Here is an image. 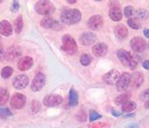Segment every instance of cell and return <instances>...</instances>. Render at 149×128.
<instances>
[{
    "label": "cell",
    "instance_id": "6da1fadb",
    "mask_svg": "<svg viewBox=\"0 0 149 128\" xmlns=\"http://www.w3.org/2000/svg\"><path fill=\"white\" fill-rule=\"evenodd\" d=\"M81 14L78 9H67L64 10L61 14L62 23L66 25H74L81 21Z\"/></svg>",
    "mask_w": 149,
    "mask_h": 128
},
{
    "label": "cell",
    "instance_id": "7a4b0ae2",
    "mask_svg": "<svg viewBox=\"0 0 149 128\" xmlns=\"http://www.w3.org/2000/svg\"><path fill=\"white\" fill-rule=\"evenodd\" d=\"M117 58H118L119 61H120L124 66L128 67L129 69L134 70L136 67V64H137V63L134 60V58L131 56L130 53L127 52V51L123 49L118 50L117 51Z\"/></svg>",
    "mask_w": 149,
    "mask_h": 128
},
{
    "label": "cell",
    "instance_id": "3957f363",
    "mask_svg": "<svg viewBox=\"0 0 149 128\" xmlns=\"http://www.w3.org/2000/svg\"><path fill=\"white\" fill-rule=\"evenodd\" d=\"M62 50L69 55H74L78 51V46L72 36L65 35L62 39Z\"/></svg>",
    "mask_w": 149,
    "mask_h": 128
},
{
    "label": "cell",
    "instance_id": "277c9868",
    "mask_svg": "<svg viewBox=\"0 0 149 128\" xmlns=\"http://www.w3.org/2000/svg\"><path fill=\"white\" fill-rule=\"evenodd\" d=\"M35 9L37 13L48 16L55 11V6L51 1H38L35 5Z\"/></svg>",
    "mask_w": 149,
    "mask_h": 128
},
{
    "label": "cell",
    "instance_id": "5b68a950",
    "mask_svg": "<svg viewBox=\"0 0 149 128\" xmlns=\"http://www.w3.org/2000/svg\"><path fill=\"white\" fill-rule=\"evenodd\" d=\"M130 81H131L130 74H128V72H123V74H120L118 81H117L116 84H115V86H116V89L118 91H124L129 86Z\"/></svg>",
    "mask_w": 149,
    "mask_h": 128
},
{
    "label": "cell",
    "instance_id": "8992f818",
    "mask_svg": "<svg viewBox=\"0 0 149 128\" xmlns=\"http://www.w3.org/2000/svg\"><path fill=\"white\" fill-rule=\"evenodd\" d=\"M26 103V96L22 93H14L10 98V104L15 109H21Z\"/></svg>",
    "mask_w": 149,
    "mask_h": 128
},
{
    "label": "cell",
    "instance_id": "52a82bcc",
    "mask_svg": "<svg viewBox=\"0 0 149 128\" xmlns=\"http://www.w3.org/2000/svg\"><path fill=\"white\" fill-rule=\"evenodd\" d=\"M45 83H46V77H45V74H42V72H38V74H36L35 78L32 81L31 89L33 91H39L45 86Z\"/></svg>",
    "mask_w": 149,
    "mask_h": 128
},
{
    "label": "cell",
    "instance_id": "ba28073f",
    "mask_svg": "<svg viewBox=\"0 0 149 128\" xmlns=\"http://www.w3.org/2000/svg\"><path fill=\"white\" fill-rule=\"evenodd\" d=\"M63 101V97L59 95H49L43 100V103L48 107H54L59 104H61Z\"/></svg>",
    "mask_w": 149,
    "mask_h": 128
},
{
    "label": "cell",
    "instance_id": "9c48e42d",
    "mask_svg": "<svg viewBox=\"0 0 149 128\" xmlns=\"http://www.w3.org/2000/svg\"><path fill=\"white\" fill-rule=\"evenodd\" d=\"M130 47L131 49L136 53H142L146 49V43L142 38L135 37L130 41Z\"/></svg>",
    "mask_w": 149,
    "mask_h": 128
},
{
    "label": "cell",
    "instance_id": "30bf717a",
    "mask_svg": "<svg viewBox=\"0 0 149 128\" xmlns=\"http://www.w3.org/2000/svg\"><path fill=\"white\" fill-rule=\"evenodd\" d=\"M21 57V49L18 46H11L5 52V59L8 61H14Z\"/></svg>",
    "mask_w": 149,
    "mask_h": 128
},
{
    "label": "cell",
    "instance_id": "8fae6325",
    "mask_svg": "<svg viewBox=\"0 0 149 128\" xmlns=\"http://www.w3.org/2000/svg\"><path fill=\"white\" fill-rule=\"evenodd\" d=\"M103 25V20L102 17L100 15H93L90 18L88 22V26L90 29H92L93 31L100 30Z\"/></svg>",
    "mask_w": 149,
    "mask_h": 128
},
{
    "label": "cell",
    "instance_id": "7c38bea8",
    "mask_svg": "<svg viewBox=\"0 0 149 128\" xmlns=\"http://www.w3.org/2000/svg\"><path fill=\"white\" fill-rule=\"evenodd\" d=\"M119 77H120L119 72L116 71V70H112V71L109 72L107 74H105L104 76H103V81H104L107 84L113 86V84H116Z\"/></svg>",
    "mask_w": 149,
    "mask_h": 128
},
{
    "label": "cell",
    "instance_id": "4fadbf2b",
    "mask_svg": "<svg viewBox=\"0 0 149 128\" xmlns=\"http://www.w3.org/2000/svg\"><path fill=\"white\" fill-rule=\"evenodd\" d=\"M29 79L26 74H19L13 81V86L16 89H23L28 86Z\"/></svg>",
    "mask_w": 149,
    "mask_h": 128
},
{
    "label": "cell",
    "instance_id": "5bb4252c",
    "mask_svg": "<svg viewBox=\"0 0 149 128\" xmlns=\"http://www.w3.org/2000/svg\"><path fill=\"white\" fill-rule=\"evenodd\" d=\"M95 40H97V36L92 32H86L81 34V36L80 37V42L84 46L93 45L95 42Z\"/></svg>",
    "mask_w": 149,
    "mask_h": 128
},
{
    "label": "cell",
    "instance_id": "9a60e30c",
    "mask_svg": "<svg viewBox=\"0 0 149 128\" xmlns=\"http://www.w3.org/2000/svg\"><path fill=\"white\" fill-rule=\"evenodd\" d=\"M109 17L113 21H120L122 18V13L119 8L118 4L111 3V6L109 8Z\"/></svg>",
    "mask_w": 149,
    "mask_h": 128
},
{
    "label": "cell",
    "instance_id": "2e32d148",
    "mask_svg": "<svg viewBox=\"0 0 149 128\" xmlns=\"http://www.w3.org/2000/svg\"><path fill=\"white\" fill-rule=\"evenodd\" d=\"M18 69L20 71H27L33 66V59L31 57H24L21 58L18 62Z\"/></svg>",
    "mask_w": 149,
    "mask_h": 128
},
{
    "label": "cell",
    "instance_id": "e0dca14e",
    "mask_svg": "<svg viewBox=\"0 0 149 128\" xmlns=\"http://www.w3.org/2000/svg\"><path fill=\"white\" fill-rule=\"evenodd\" d=\"M93 53L95 57H103L107 53V46L104 43H98L93 46Z\"/></svg>",
    "mask_w": 149,
    "mask_h": 128
},
{
    "label": "cell",
    "instance_id": "ac0fdd59",
    "mask_svg": "<svg viewBox=\"0 0 149 128\" xmlns=\"http://www.w3.org/2000/svg\"><path fill=\"white\" fill-rule=\"evenodd\" d=\"M13 32V29H12L11 24L6 20H2L0 22V34L5 37H9Z\"/></svg>",
    "mask_w": 149,
    "mask_h": 128
},
{
    "label": "cell",
    "instance_id": "d6986e66",
    "mask_svg": "<svg viewBox=\"0 0 149 128\" xmlns=\"http://www.w3.org/2000/svg\"><path fill=\"white\" fill-rule=\"evenodd\" d=\"M114 33H115V36H116L118 39L124 40L127 37V35H128V30H127V28L124 25L119 24V25H117L116 27H115Z\"/></svg>",
    "mask_w": 149,
    "mask_h": 128
},
{
    "label": "cell",
    "instance_id": "ffe728a7",
    "mask_svg": "<svg viewBox=\"0 0 149 128\" xmlns=\"http://www.w3.org/2000/svg\"><path fill=\"white\" fill-rule=\"evenodd\" d=\"M131 84L133 88H138L143 83V74L141 72H134L131 76Z\"/></svg>",
    "mask_w": 149,
    "mask_h": 128
},
{
    "label": "cell",
    "instance_id": "44dd1931",
    "mask_svg": "<svg viewBox=\"0 0 149 128\" xmlns=\"http://www.w3.org/2000/svg\"><path fill=\"white\" fill-rule=\"evenodd\" d=\"M79 102V95L78 93L74 90V88L70 89V93H69V103L71 106H76Z\"/></svg>",
    "mask_w": 149,
    "mask_h": 128
},
{
    "label": "cell",
    "instance_id": "7402d4cb",
    "mask_svg": "<svg viewBox=\"0 0 149 128\" xmlns=\"http://www.w3.org/2000/svg\"><path fill=\"white\" fill-rule=\"evenodd\" d=\"M55 25H57L56 21L52 19L51 17H45L41 21V26L44 28H54Z\"/></svg>",
    "mask_w": 149,
    "mask_h": 128
},
{
    "label": "cell",
    "instance_id": "603a6c76",
    "mask_svg": "<svg viewBox=\"0 0 149 128\" xmlns=\"http://www.w3.org/2000/svg\"><path fill=\"white\" fill-rule=\"evenodd\" d=\"M129 98H130V93H122V95H118L116 98H115L114 102H115V104H116V105H122V104H124L126 101H128Z\"/></svg>",
    "mask_w": 149,
    "mask_h": 128
},
{
    "label": "cell",
    "instance_id": "cb8c5ba5",
    "mask_svg": "<svg viewBox=\"0 0 149 128\" xmlns=\"http://www.w3.org/2000/svg\"><path fill=\"white\" fill-rule=\"evenodd\" d=\"M9 99V91L6 88H0V105H5Z\"/></svg>",
    "mask_w": 149,
    "mask_h": 128
},
{
    "label": "cell",
    "instance_id": "d4e9b609",
    "mask_svg": "<svg viewBox=\"0 0 149 128\" xmlns=\"http://www.w3.org/2000/svg\"><path fill=\"white\" fill-rule=\"evenodd\" d=\"M136 108V103L133 102V101H126L124 104H122L121 106V110L123 112H131L133 111L134 109Z\"/></svg>",
    "mask_w": 149,
    "mask_h": 128
},
{
    "label": "cell",
    "instance_id": "484cf974",
    "mask_svg": "<svg viewBox=\"0 0 149 128\" xmlns=\"http://www.w3.org/2000/svg\"><path fill=\"white\" fill-rule=\"evenodd\" d=\"M14 28H15V32L19 34L22 31L23 29V19L22 16L17 17V19L15 20V23H14Z\"/></svg>",
    "mask_w": 149,
    "mask_h": 128
},
{
    "label": "cell",
    "instance_id": "4316f807",
    "mask_svg": "<svg viewBox=\"0 0 149 128\" xmlns=\"http://www.w3.org/2000/svg\"><path fill=\"white\" fill-rule=\"evenodd\" d=\"M12 74H13V69H12L11 67H3L1 71V77L3 79L10 78Z\"/></svg>",
    "mask_w": 149,
    "mask_h": 128
},
{
    "label": "cell",
    "instance_id": "83f0119b",
    "mask_svg": "<svg viewBox=\"0 0 149 128\" xmlns=\"http://www.w3.org/2000/svg\"><path fill=\"white\" fill-rule=\"evenodd\" d=\"M80 62L83 66H88L92 62V58H91L90 55L88 54H84L81 56V59H80Z\"/></svg>",
    "mask_w": 149,
    "mask_h": 128
},
{
    "label": "cell",
    "instance_id": "f1b7e54d",
    "mask_svg": "<svg viewBox=\"0 0 149 128\" xmlns=\"http://www.w3.org/2000/svg\"><path fill=\"white\" fill-rule=\"evenodd\" d=\"M136 16H137V18H139V19L145 20V19L148 18L149 12L146 10V9H139V10L136 11Z\"/></svg>",
    "mask_w": 149,
    "mask_h": 128
},
{
    "label": "cell",
    "instance_id": "f546056e",
    "mask_svg": "<svg viewBox=\"0 0 149 128\" xmlns=\"http://www.w3.org/2000/svg\"><path fill=\"white\" fill-rule=\"evenodd\" d=\"M127 24H128V26H130V27L133 28V29H138L139 27H140V24H139L138 20L135 18L129 19V20L127 21Z\"/></svg>",
    "mask_w": 149,
    "mask_h": 128
},
{
    "label": "cell",
    "instance_id": "4dcf8cb0",
    "mask_svg": "<svg viewBox=\"0 0 149 128\" xmlns=\"http://www.w3.org/2000/svg\"><path fill=\"white\" fill-rule=\"evenodd\" d=\"M100 118H102V115L98 114L97 111H95V110H91L90 111V121H95V120L100 119Z\"/></svg>",
    "mask_w": 149,
    "mask_h": 128
},
{
    "label": "cell",
    "instance_id": "1f68e13d",
    "mask_svg": "<svg viewBox=\"0 0 149 128\" xmlns=\"http://www.w3.org/2000/svg\"><path fill=\"white\" fill-rule=\"evenodd\" d=\"M40 109H41L40 102H39V101H37V100H34L32 102V106H31V110H32V112L37 113Z\"/></svg>",
    "mask_w": 149,
    "mask_h": 128
},
{
    "label": "cell",
    "instance_id": "d6a6232c",
    "mask_svg": "<svg viewBox=\"0 0 149 128\" xmlns=\"http://www.w3.org/2000/svg\"><path fill=\"white\" fill-rule=\"evenodd\" d=\"M133 12H134V9L132 6H126L125 9H124V15L127 18H130V17L133 15Z\"/></svg>",
    "mask_w": 149,
    "mask_h": 128
},
{
    "label": "cell",
    "instance_id": "836d02e7",
    "mask_svg": "<svg viewBox=\"0 0 149 128\" xmlns=\"http://www.w3.org/2000/svg\"><path fill=\"white\" fill-rule=\"evenodd\" d=\"M0 116L2 117L12 116V113L8 108H0Z\"/></svg>",
    "mask_w": 149,
    "mask_h": 128
},
{
    "label": "cell",
    "instance_id": "e575fe53",
    "mask_svg": "<svg viewBox=\"0 0 149 128\" xmlns=\"http://www.w3.org/2000/svg\"><path fill=\"white\" fill-rule=\"evenodd\" d=\"M109 127V124H107V123H95V124H92L88 126V128H107Z\"/></svg>",
    "mask_w": 149,
    "mask_h": 128
},
{
    "label": "cell",
    "instance_id": "d590c367",
    "mask_svg": "<svg viewBox=\"0 0 149 128\" xmlns=\"http://www.w3.org/2000/svg\"><path fill=\"white\" fill-rule=\"evenodd\" d=\"M77 118H78V120H80L81 122H84L86 120V112L84 111V110H81V111L78 113V115H77Z\"/></svg>",
    "mask_w": 149,
    "mask_h": 128
},
{
    "label": "cell",
    "instance_id": "8d00e7d4",
    "mask_svg": "<svg viewBox=\"0 0 149 128\" xmlns=\"http://www.w3.org/2000/svg\"><path fill=\"white\" fill-rule=\"evenodd\" d=\"M140 98H141V99H143V100H145V99L148 100L149 99V89H145V90L141 93Z\"/></svg>",
    "mask_w": 149,
    "mask_h": 128
},
{
    "label": "cell",
    "instance_id": "74e56055",
    "mask_svg": "<svg viewBox=\"0 0 149 128\" xmlns=\"http://www.w3.org/2000/svg\"><path fill=\"white\" fill-rule=\"evenodd\" d=\"M18 9H19V1L15 0L12 3V12H17Z\"/></svg>",
    "mask_w": 149,
    "mask_h": 128
},
{
    "label": "cell",
    "instance_id": "f35d334b",
    "mask_svg": "<svg viewBox=\"0 0 149 128\" xmlns=\"http://www.w3.org/2000/svg\"><path fill=\"white\" fill-rule=\"evenodd\" d=\"M142 66L145 70H149V61H144Z\"/></svg>",
    "mask_w": 149,
    "mask_h": 128
},
{
    "label": "cell",
    "instance_id": "ab89813d",
    "mask_svg": "<svg viewBox=\"0 0 149 128\" xmlns=\"http://www.w3.org/2000/svg\"><path fill=\"white\" fill-rule=\"evenodd\" d=\"M3 58H5V52L0 48V61H1Z\"/></svg>",
    "mask_w": 149,
    "mask_h": 128
},
{
    "label": "cell",
    "instance_id": "60d3db41",
    "mask_svg": "<svg viewBox=\"0 0 149 128\" xmlns=\"http://www.w3.org/2000/svg\"><path fill=\"white\" fill-rule=\"evenodd\" d=\"M111 112H112V114H113L114 116H120V113H119L118 111H116V110L111 109Z\"/></svg>",
    "mask_w": 149,
    "mask_h": 128
},
{
    "label": "cell",
    "instance_id": "b9f144b4",
    "mask_svg": "<svg viewBox=\"0 0 149 128\" xmlns=\"http://www.w3.org/2000/svg\"><path fill=\"white\" fill-rule=\"evenodd\" d=\"M143 33H144V36L149 39V29H145V30L143 31Z\"/></svg>",
    "mask_w": 149,
    "mask_h": 128
},
{
    "label": "cell",
    "instance_id": "7bdbcfd3",
    "mask_svg": "<svg viewBox=\"0 0 149 128\" xmlns=\"http://www.w3.org/2000/svg\"><path fill=\"white\" fill-rule=\"evenodd\" d=\"M128 128H139V126L137 124H136V123H133V124H130L128 126Z\"/></svg>",
    "mask_w": 149,
    "mask_h": 128
},
{
    "label": "cell",
    "instance_id": "ee69618b",
    "mask_svg": "<svg viewBox=\"0 0 149 128\" xmlns=\"http://www.w3.org/2000/svg\"><path fill=\"white\" fill-rule=\"evenodd\" d=\"M145 107H146V108H149V99H148V100H146V102H145Z\"/></svg>",
    "mask_w": 149,
    "mask_h": 128
},
{
    "label": "cell",
    "instance_id": "f6af8a7d",
    "mask_svg": "<svg viewBox=\"0 0 149 128\" xmlns=\"http://www.w3.org/2000/svg\"><path fill=\"white\" fill-rule=\"evenodd\" d=\"M68 2L69 3H71V4H74V3H76V0H68Z\"/></svg>",
    "mask_w": 149,
    "mask_h": 128
},
{
    "label": "cell",
    "instance_id": "bcb514c9",
    "mask_svg": "<svg viewBox=\"0 0 149 128\" xmlns=\"http://www.w3.org/2000/svg\"><path fill=\"white\" fill-rule=\"evenodd\" d=\"M0 40H1V38H0Z\"/></svg>",
    "mask_w": 149,
    "mask_h": 128
},
{
    "label": "cell",
    "instance_id": "7dc6e473",
    "mask_svg": "<svg viewBox=\"0 0 149 128\" xmlns=\"http://www.w3.org/2000/svg\"><path fill=\"white\" fill-rule=\"evenodd\" d=\"M0 2H2V1H0Z\"/></svg>",
    "mask_w": 149,
    "mask_h": 128
}]
</instances>
